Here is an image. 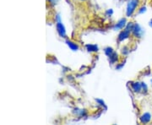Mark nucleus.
I'll list each match as a JSON object with an SVG mask.
<instances>
[{"instance_id":"nucleus-1","label":"nucleus","mask_w":152,"mask_h":125,"mask_svg":"<svg viewBox=\"0 0 152 125\" xmlns=\"http://www.w3.org/2000/svg\"><path fill=\"white\" fill-rule=\"evenodd\" d=\"M139 4H140V0H129L126 9V16H132L134 14Z\"/></svg>"},{"instance_id":"nucleus-2","label":"nucleus","mask_w":152,"mask_h":125,"mask_svg":"<svg viewBox=\"0 0 152 125\" xmlns=\"http://www.w3.org/2000/svg\"><path fill=\"white\" fill-rule=\"evenodd\" d=\"M131 31L130 30H129V29H127V28L125 27L124 30H122L121 31V32L119 33V35H118V42H124V40H126L127 38H129V37H130Z\"/></svg>"},{"instance_id":"nucleus-3","label":"nucleus","mask_w":152,"mask_h":125,"mask_svg":"<svg viewBox=\"0 0 152 125\" xmlns=\"http://www.w3.org/2000/svg\"><path fill=\"white\" fill-rule=\"evenodd\" d=\"M56 28H57V31L58 33V35H59L61 37H64V38H65L66 37V31H65V28L64 26V25L61 23L60 21H58L57 23V25H56Z\"/></svg>"},{"instance_id":"nucleus-4","label":"nucleus","mask_w":152,"mask_h":125,"mask_svg":"<svg viewBox=\"0 0 152 125\" xmlns=\"http://www.w3.org/2000/svg\"><path fill=\"white\" fill-rule=\"evenodd\" d=\"M151 114L150 113H144V114L140 117V123H141V124H149V123L151 121Z\"/></svg>"},{"instance_id":"nucleus-5","label":"nucleus","mask_w":152,"mask_h":125,"mask_svg":"<svg viewBox=\"0 0 152 125\" xmlns=\"http://www.w3.org/2000/svg\"><path fill=\"white\" fill-rule=\"evenodd\" d=\"M132 34L134 36V37H140L142 36V30L141 28L140 27L139 25L137 24H134V27H133V30H132Z\"/></svg>"},{"instance_id":"nucleus-6","label":"nucleus","mask_w":152,"mask_h":125,"mask_svg":"<svg viewBox=\"0 0 152 125\" xmlns=\"http://www.w3.org/2000/svg\"><path fill=\"white\" fill-rule=\"evenodd\" d=\"M126 26H127V20H126L125 18H123V19H121L116 24L114 29H115V30H116V29H117V30H122V29H124V28L126 27Z\"/></svg>"},{"instance_id":"nucleus-7","label":"nucleus","mask_w":152,"mask_h":125,"mask_svg":"<svg viewBox=\"0 0 152 125\" xmlns=\"http://www.w3.org/2000/svg\"><path fill=\"white\" fill-rule=\"evenodd\" d=\"M132 89L134 92H140L142 91V84L140 82H134L132 84Z\"/></svg>"},{"instance_id":"nucleus-8","label":"nucleus","mask_w":152,"mask_h":125,"mask_svg":"<svg viewBox=\"0 0 152 125\" xmlns=\"http://www.w3.org/2000/svg\"><path fill=\"white\" fill-rule=\"evenodd\" d=\"M66 43H67V45L69 47V48H70L71 50L76 51V50H78V49H79V46H78L75 42H72V41H70V40H67V41H66Z\"/></svg>"},{"instance_id":"nucleus-9","label":"nucleus","mask_w":152,"mask_h":125,"mask_svg":"<svg viewBox=\"0 0 152 125\" xmlns=\"http://www.w3.org/2000/svg\"><path fill=\"white\" fill-rule=\"evenodd\" d=\"M86 49L87 51H89V52H97L98 47L96 45L89 44V45H86Z\"/></svg>"},{"instance_id":"nucleus-10","label":"nucleus","mask_w":152,"mask_h":125,"mask_svg":"<svg viewBox=\"0 0 152 125\" xmlns=\"http://www.w3.org/2000/svg\"><path fill=\"white\" fill-rule=\"evenodd\" d=\"M109 60H110L111 64H115L117 62V60H118V54L114 52L113 54L109 56Z\"/></svg>"},{"instance_id":"nucleus-11","label":"nucleus","mask_w":152,"mask_h":125,"mask_svg":"<svg viewBox=\"0 0 152 125\" xmlns=\"http://www.w3.org/2000/svg\"><path fill=\"white\" fill-rule=\"evenodd\" d=\"M113 49L112 48H107L105 49V53H106V55H107V57H109L110 55L113 54Z\"/></svg>"},{"instance_id":"nucleus-12","label":"nucleus","mask_w":152,"mask_h":125,"mask_svg":"<svg viewBox=\"0 0 152 125\" xmlns=\"http://www.w3.org/2000/svg\"><path fill=\"white\" fill-rule=\"evenodd\" d=\"M150 26H152V20H151V21H150Z\"/></svg>"},{"instance_id":"nucleus-13","label":"nucleus","mask_w":152,"mask_h":125,"mask_svg":"<svg viewBox=\"0 0 152 125\" xmlns=\"http://www.w3.org/2000/svg\"><path fill=\"white\" fill-rule=\"evenodd\" d=\"M80 1H86V0H80Z\"/></svg>"}]
</instances>
